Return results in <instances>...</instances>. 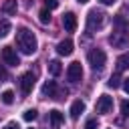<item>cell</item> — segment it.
<instances>
[{
	"label": "cell",
	"mask_w": 129,
	"mask_h": 129,
	"mask_svg": "<svg viewBox=\"0 0 129 129\" xmlns=\"http://www.w3.org/2000/svg\"><path fill=\"white\" fill-rule=\"evenodd\" d=\"M107 85H109L111 89H117V87H121V77H119V75H111V79L107 81Z\"/></svg>",
	"instance_id": "d6986e66"
},
{
	"label": "cell",
	"mask_w": 129,
	"mask_h": 129,
	"mask_svg": "<svg viewBox=\"0 0 129 129\" xmlns=\"http://www.w3.org/2000/svg\"><path fill=\"white\" fill-rule=\"evenodd\" d=\"M6 79H8V73H6V69L0 64V83H2V81H6Z\"/></svg>",
	"instance_id": "d4e9b609"
},
{
	"label": "cell",
	"mask_w": 129,
	"mask_h": 129,
	"mask_svg": "<svg viewBox=\"0 0 129 129\" xmlns=\"http://www.w3.org/2000/svg\"><path fill=\"white\" fill-rule=\"evenodd\" d=\"M123 89H125V93L129 95V77H127V79L123 81Z\"/></svg>",
	"instance_id": "4316f807"
},
{
	"label": "cell",
	"mask_w": 129,
	"mask_h": 129,
	"mask_svg": "<svg viewBox=\"0 0 129 129\" xmlns=\"http://www.w3.org/2000/svg\"><path fill=\"white\" fill-rule=\"evenodd\" d=\"M99 2H101V4H105V6H109V4H115L117 0H99Z\"/></svg>",
	"instance_id": "83f0119b"
},
{
	"label": "cell",
	"mask_w": 129,
	"mask_h": 129,
	"mask_svg": "<svg viewBox=\"0 0 129 129\" xmlns=\"http://www.w3.org/2000/svg\"><path fill=\"white\" fill-rule=\"evenodd\" d=\"M62 26H64L67 32H75L77 30V16H75V12L62 14Z\"/></svg>",
	"instance_id": "30bf717a"
},
{
	"label": "cell",
	"mask_w": 129,
	"mask_h": 129,
	"mask_svg": "<svg viewBox=\"0 0 129 129\" xmlns=\"http://www.w3.org/2000/svg\"><path fill=\"white\" fill-rule=\"evenodd\" d=\"M97 127H99V121L97 119H89L87 125H85V129H97Z\"/></svg>",
	"instance_id": "cb8c5ba5"
},
{
	"label": "cell",
	"mask_w": 129,
	"mask_h": 129,
	"mask_svg": "<svg viewBox=\"0 0 129 129\" xmlns=\"http://www.w3.org/2000/svg\"><path fill=\"white\" fill-rule=\"evenodd\" d=\"M117 69H119V71L129 69V52H123V54L117 58Z\"/></svg>",
	"instance_id": "e0dca14e"
},
{
	"label": "cell",
	"mask_w": 129,
	"mask_h": 129,
	"mask_svg": "<svg viewBox=\"0 0 129 129\" xmlns=\"http://www.w3.org/2000/svg\"><path fill=\"white\" fill-rule=\"evenodd\" d=\"M22 117H24V121H34V119L38 117V111H36V109H26Z\"/></svg>",
	"instance_id": "44dd1931"
},
{
	"label": "cell",
	"mask_w": 129,
	"mask_h": 129,
	"mask_svg": "<svg viewBox=\"0 0 129 129\" xmlns=\"http://www.w3.org/2000/svg\"><path fill=\"white\" fill-rule=\"evenodd\" d=\"M56 52H58L60 56H69V54H73V40H71V38L60 40V42L56 44Z\"/></svg>",
	"instance_id": "8fae6325"
},
{
	"label": "cell",
	"mask_w": 129,
	"mask_h": 129,
	"mask_svg": "<svg viewBox=\"0 0 129 129\" xmlns=\"http://www.w3.org/2000/svg\"><path fill=\"white\" fill-rule=\"evenodd\" d=\"M30 129H32V127H30Z\"/></svg>",
	"instance_id": "f546056e"
},
{
	"label": "cell",
	"mask_w": 129,
	"mask_h": 129,
	"mask_svg": "<svg viewBox=\"0 0 129 129\" xmlns=\"http://www.w3.org/2000/svg\"><path fill=\"white\" fill-rule=\"evenodd\" d=\"M0 58H2V62L8 64V67H18V64H20V58H18V54H16V50H14L12 46H2Z\"/></svg>",
	"instance_id": "8992f818"
},
{
	"label": "cell",
	"mask_w": 129,
	"mask_h": 129,
	"mask_svg": "<svg viewBox=\"0 0 129 129\" xmlns=\"http://www.w3.org/2000/svg\"><path fill=\"white\" fill-rule=\"evenodd\" d=\"M121 113H123V117H129V99L121 101Z\"/></svg>",
	"instance_id": "7402d4cb"
},
{
	"label": "cell",
	"mask_w": 129,
	"mask_h": 129,
	"mask_svg": "<svg viewBox=\"0 0 129 129\" xmlns=\"http://www.w3.org/2000/svg\"><path fill=\"white\" fill-rule=\"evenodd\" d=\"M12 30V24L6 20V18H2L0 20V38H4V36H8V32Z\"/></svg>",
	"instance_id": "2e32d148"
},
{
	"label": "cell",
	"mask_w": 129,
	"mask_h": 129,
	"mask_svg": "<svg viewBox=\"0 0 129 129\" xmlns=\"http://www.w3.org/2000/svg\"><path fill=\"white\" fill-rule=\"evenodd\" d=\"M16 46L22 54H34L36 48H38V42H36V36L30 28L26 26H20L16 28Z\"/></svg>",
	"instance_id": "6da1fadb"
},
{
	"label": "cell",
	"mask_w": 129,
	"mask_h": 129,
	"mask_svg": "<svg viewBox=\"0 0 129 129\" xmlns=\"http://www.w3.org/2000/svg\"><path fill=\"white\" fill-rule=\"evenodd\" d=\"M16 10H18V4H16V0H6V2L2 4V12H4V14H8V16L16 14Z\"/></svg>",
	"instance_id": "5bb4252c"
},
{
	"label": "cell",
	"mask_w": 129,
	"mask_h": 129,
	"mask_svg": "<svg viewBox=\"0 0 129 129\" xmlns=\"http://www.w3.org/2000/svg\"><path fill=\"white\" fill-rule=\"evenodd\" d=\"M20 91L24 93V95H28L32 89H34V83H36V77H34V73L32 71H28V73H24L22 77H20Z\"/></svg>",
	"instance_id": "ba28073f"
},
{
	"label": "cell",
	"mask_w": 129,
	"mask_h": 129,
	"mask_svg": "<svg viewBox=\"0 0 129 129\" xmlns=\"http://www.w3.org/2000/svg\"><path fill=\"white\" fill-rule=\"evenodd\" d=\"M87 60H89V64H91L93 71H101L105 67V62H107V54L101 48H91L89 54H87Z\"/></svg>",
	"instance_id": "3957f363"
},
{
	"label": "cell",
	"mask_w": 129,
	"mask_h": 129,
	"mask_svg": "<svg viewBox=\"0 0 129 129\" xmlns=\"http://www.w3.org/2000/svg\"><path fill=\"white\" fill-rule=\"evenodd\" d=\"M44 6L48 10H54V8H58V0H44Z\"/></svg>",
	"instance_id": "603a6c76"
},
{
	"label": "cell",
	"mask_w": 129,
	"mask_h": 129,
	"mask_svg": "<svg viewBox=\"0 0 129 129\" xmlns=\"http://www.w3.org/2000/svg\"><path fill=\"white\" fill-rule=\"evenodd\" d=\"M38 20H40L42 24H48V22H50V10H48V8L40 10V12H38Z\"/></svg>",
	"instance_id": "ac0fdd59"
},
{
	"label": "cell",
	"mask_w": 129,
	"mask_h": 129,
	"mask_svg": "<svg viewBox=\"0 0 129 129\" xmlns=\"http://www.w3.org/2000/svg\"><path fill=\"white\" fill-rule=\"evenodd\" d=\"M77 2H79V4H85V2H89V0H77Z\"/></svg>",
	"instance_id": "f1b7e54d"
},
{
	"label": "cell",
	"mask_w": 129,
	"mask_h": 129,
	"mask_svg": "<svg viewBox=\"0 0 129 129\" xmlns=\"http://www.w3.org/2000/svg\"><path fill=\"white\" fill-rule=\"evenodd\" d=\"M83 111H85V103H83L81 99H77V101L71 105V111H69V113H71V119H79V117L83 115Z\"/></svg>",
	"instance_id": "7c38bea8"
},
{
	"label": "cell",
	"mask_w": 129,
	"mask_h": 129,
	"mask_svg": "<svg viewBox=\"0 0 129 129\" xmlns=\"http://www.w3.org/2000/svg\"><path fill=\"white\" fill-rule=\"evenodd\" d=\"M95 109H97V113H111V109H113V97H109V95H101L99 99H97V105H95Z\"/></svg>",
	"instance_id": "9c48e42d"
},
{
	"label": "cell",
	"mask_w": 129,
	"mask_h": 129,
	"mask_svg": "<svg viewBox=\"0 0 129 129\" xmlns=\"http://www.w3.org/2000/svg\"><path fill=\"white\" fill-rule=\"evenodd\" d=\"M109 42L115 48H127L129 46V28H117V26H113V32L109 36Z\"/></svg>",
	"instance_id": "7a4b0ae2"
},
{
	"label": "cell",
	"mask_w": 129,
	"mask_h": 129,
	"mask_svg": "<svg viewBox=\"0 0 129 129\" xmlns=\"http://www.w3.org/2000/svg\"><path fill=\"white\" fill-rule=\"evenodd\" d=\"M4 129H20V127H18V123H14V121H12V123H8Z\"/></svg>",
	"instance_id": "484cf974"
},
{
	"label": "cell",
	"mask_w": 129,
	"mask_h": 129,
	"mask_svg": "<svg viewBox=\"0 0 129 129\" xmlns=\"http://www.w3.org/2000/svg\"><path fill=\"white\" fill-rule=\"evenodd\" d=\"M48 119H50V129H58V125H60V121H62V113L56 111V109H52V111L48 113Z\"/></svg>",
	"instance_id": "4fadbf2b"
},
{
	"label": "cell",
	"mask_w": 129,
	"mask_h": 129,
	"mask_svg": "<svg viewBox=\"0 0 129 129\" xmlns=\"http://www.w3.org/2000/svg\"><path fill=\"white\" fill-rule=\"evenodd\" d=\"M2 103L4 105H12L14 103V93L12 91H4L2 93Z\"/></svg>",
	"instance_id": "ffe728a7"
},
{
	"label": "cell",
	"mask_w": 129,
	"mask_h": 129,
	"mask_svg": "<svg viewBox=\"0 0 129 129\" xmlns=\"http://www.w3.org/2000/svg\"><path fill=\"white\" fill-rule=\"evenodd\" d=\"M48 73L52 75V77H58L60 73H62V67H60V60H48Z\"/></svg>",
	"instance_id": "9a60e30c"
},
{
	"label": "cell",
	"mask_w": 129,
	"mask_h": 129,
	"mask_svg": "<svg viewBox=\"0 0 129 129\" xmlns=\"http://www.w3.org/2000/svg\"><path fill=\"white\" fill-rule=\"evenodd\" d=\"M42 97H50V99H62L67 97V89H58L54 81H46L42 85Z\"/></svg>",
	"instance_id": "5b68a950"
},
{
	"label": "cell",
	"mask_w": 129,
	"mask_h": 129,
	"mask_svg": "<svg viewBox=\"0 0 129 129\" xmlns=\"http://www.w3.org/2000/svg\"><path fill=\"white\" fill-rule=\"evenodd\" d=\"M83 79V67H81V62H71L69 64V69H67V81L69 83H79Z\"/></svg>",
	"instance_id": "52a82bcc"
},
{
	"label": "cell",
	"mask_w": 129,
	"mask_h": 129,
	"mask_svg": "<svg viewBox=\"0 0 129 129\" xmlns=\"http://www.w3.org/2000/svg\"><path fill=\"white\" fill-rule=\"evenodd\" d=\"M103 24H105V14L101 10H91L87 14V30H89V34L97 32Z\"/></svg>",
	"instance_id": "277c9868"
}]
</instances>
